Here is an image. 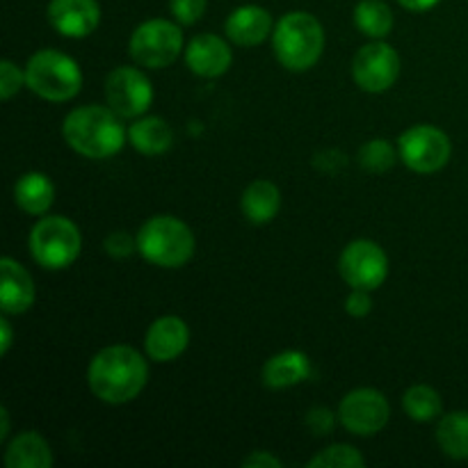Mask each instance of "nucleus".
<instances>
[{
  "label": "nucleus",
  "mask_w": 468,
  "mask_h": 468,
  "mask_svg": "<svg viewBox=\"0 0 468 468\" xmlns=\"http://www.w3.org/2000/svg\"><path fill=\"white\" fill-rule=\"evenodd\" d=\"M149 364L131 346L103 347L87 368L90 391L105 405H126L144 391Z\"/></svg>",
  "instance_id": "f257e3e1"
},
{
  "label": "nucleus",
  "mask_w": 468,
  "mask_h": 468,
  "mask_svg": "<svg viewBox=\"0 0 468 468\" xmlns=\"http://www.w3.org/2000/svg\"><path fill=\"white\" fill-rule=\"evenodd\" d=\"M64 142L82 158L105 160L117 155L128 140L123 119L110 105H80L64 117Z\"/></svg>",
  "instance_id": "f03ea898"
},
{
  "label": "nucleus",
  "mask_w": 468,
  "mask_h": 468,
  "mask_svg": "<svg viewBox=\"0 0 468 468\" xmlns=\"http://www.w3.org/2000/svg\"><path fill=\"white\" fill-rule=\"evenodd\" d=\"M272 48L288 71H309L324 50V30L309 12H288L274 26Z\"/></svg>",
  "instance_id": "7ed1b4c3"
},
{
  "label": "nucleus",
  "mask_w": 468,
  "mask_h": 468,
  "mask_svg": "<svg viewBox=\"0 0 468 468\" xmlns=\"http://www.w3.org/2000/svg\"><path fill=\"white\" fill-rule=\"evenodd\" d=\"M195 247L192 229L172 215H155L137 231V251L158 268H183L195 256Z\"/></svg>",
  "instance_id": "20e7f679"
},
{
  "label": "nucleus",
  "mask_w": 468,
  "mask_h": 468,
  "mask_svg": "<svg viewBox=\"0 0 468 468\" xmlns=\"http://www.w3.org/2000/svg\"><path fill=\"white\" fill-rule=\"evenodd\" d=\"M26 87L39 99L64 103L82 90V71L71 55L55 48H41L26 64Z\"/></svg>",
  "instance_id": "39448f33"
},
{
  "label": "nucleus",
  "mask_w": 468,
  "mask_h": 468,
  "mask_svg": "<svg viewBox=\"0 0 468 468\" xmlns=\"http://www.w3.org/2000/svg\"><path fill=\"white\" fill-rule=\"evenodd\" d=\"M30 256L44 270H64L80 256L82 236L76 224L62 215H44L27 238Z\"/></svg>",
  "instance_id": "423d86ee"
},
{
  "label": "nucleus",
  "mask_w": 468,
  "mask_h": 468,
  "mask_svg": "<svg viewBox=\"0 0 468 468\" xmlns=\"http://www.w3.org/2000/svg\"><path fill=\"white\" fill-rule=\"evenodd\" d=\"M128 50L135 64L144 69H165L183 53L181 23L167 18H149L133 30Z\"/></svg>",
  "instance_id": "0eeeda50"
},
{
  "label": "nucleus",
  "mask_w": 468,
  "mask_h": 468,
  "mask_svg": "<svg viewBox=\"0 0 468 468\" xmlns=\"http://www.w3.org/2000/svg\"><path fill=\"white\" fill-rule=\"evenodd\" d=\"M400 160L416 174H437L448 165L452 155L451 137L437 126L419 123L398 137Z\"/></svg>",
  "instance_id": "6e6552de"
},
{
  "label": "nucleus",
  "mask_w": 468,
  "mask_h": 468,
  "mask_svg": "<svg viewBox=\"0 0 468 468\" xmlns=\"http://www.w3.org/2000/svg\"><path fill=\"white\" fill-rule=\"evenodd\" d=\"M338 423L356 437H375L387 428L391 419V405L378 388H355L338 405Z\"/></svg>",
  "instance_id": "1a4fd4ad"
},
{
  "label": "nucleus",
  "mask_w": 468,
  "mask_h": 468,
  "mask_svg": "<svg viewBox=\"0 0 468 468\" xmlns=\"http://www.w3.org/2000/svg\"><path fill=\"white\" fill-rule=\"evenodd\" d=\"M400 55L387 41L375 39L373 44H366L356 50L352 59V78L356 87L368 94H382L396 85L400 76Z\"/></svg>",
  "instance_id": "9d476101"
},
{
  "label": "nucleus",
  "mask_w": 468,
  "mask_h": 468,
  "mask_svg": "<svg viewBox=\"0 0 468 468\" xmlns=\"http://www.w3.org/2000/svg\"><path fill=\"white\" fill-rule=\"evenodd\" d=\"M105 103L122 119H137L154 103V85L137 67H117L105 78Z\"/></svg>",
  "instance_id": "9b49d317"
},
{
  "label": "nucleus",
  "mask_w": 468,
  "mask_h": 468,
  "mask_svg": "<svg viewBox=\"0 0 468 468\" xmlns=\"http://www.w3.org/2000/svg\"><path fill=\"white\" fill-rule=\"evenodd\" d=\"M338 272L350 288L375 291L388 277V256L378 242L355 240L341 251Z\"/></svg>",
  "instance_id": "f8f14e48"
},
{
  "label": "nucleus",
  "mask_w": 468,
  "mask_h": 468,
  "mask_svg": "<svg viewBox=\"0 0 468 468\" xmlns=\"http://www.w3.org/2000/svg\"><path fill=\"white\" fill-rule=\"evenodd\" d=\"M187 346H190V327L178 315H160L146 329V356L158 364L176 361L187 350Z\"/></svg>",
  "instance_id": "ddd939ff"
},
{
  "label": "nucleus",
  "mask_w": 468,
  "mask_h": 468,
  "mask_svg": "<svg viewBox=\"0 0 468 468\" xmlns=\"http://www.w3.org/2000/svg\"><path fill=\"white\" fill-rule=\"evenodd\" d=\"M46 14L50 26L69 39H85L101 23L96 0H50Z\"/></svg>",
  "instance_id": "4468645a"
},
{
  "label": "nucleus",
  "mask_w": 468,
  "mask_h": 468,
  "mask_svg": "<svg viewBox=\"0 0 468 468\" xmlns=\"http://www.w3.org/2000/svg\"><path fill=\"white\" fill-rule=\"evenodd\" d=\"M233 62L231 46L218 35H197L186 46V64L195 76L219 78L229 71Z\"/></svg>",
  "instance_id": "2eb2a0df"
},
{
  "label": "nucleus",
  "mask_w": 468,
  "mask_h": 468,
  "mask_svg": "<svg viewBox=\"0 0 468 468\" xmlns=\"http://www.w3.org/2000/svg\"><path fill=\"white\" fill-rule=\"evenodd\" d=\"M0 277H3V286H0V309H3V314L21 315L30 311L37 297V288L30 272L18 261L5 256L0 261Z\"/></svg>",
  "instance_id": "dca6fc26"
},
{
  "label": "nucleus",
  "mask_w": 468,
  "mask_h": 468,
  "mask_svg": "<svg viewBox=\"0 0 468 468\" xmlns=\"http://www.w3.org/2000/svg\"><path fill=\"white\" fill-rule=\"evenodd\" d=\"M224 30L236 46L251 48V46L263 44L274 32L272 14L261 5H242L229 14Z\"/></svg>",
  "instance_id": "f3484780"
},
{
  "label": "nucleus",
  "mask_w": 468,
  "mask_h": 468,
  "mask_svg": "<svg viewBox=\"0 0 468 468\" xmlns=\"http://www.w3.org/2000/svg\"><path fill=\"white\" fill-rule=\"evenodd\" d=\"M311 378V361L300 350H283L279 355L270 356L263 366L261 379L272 391L297 387Z\"/></svg>",
  "instance_id": "a211bd4d"
},
{
  "label": "nucleus",
  "mask_w": 468,
  "mask_h": 468,
  "mask_svg": "<svg viewBox=\"0 0 468 468\" xmlns=\"http://www.w3.org/2000/svg\"><path fill=\"white\" fill-rule=\"evenodd\" d=\"M14 201L26 215L44 218L55 204V183L44 172H27L14 183Z\"/></svg>",
  "instance_id": "6ab92c4d"
},
{
  "label": "nucleus",
  "mask_w": 468,
  "mask_h": 468,
  "mask_svg": "<svg viewBox=\"0 0 468 468\" xmlns=\"http://www.w3.org/2000/svg\"><path fill=\"white\" fill-rule=\"evenodd\" d=\"M128 142L142 155H163L172 149L174 131L163 117L142 114L128 126Z\"/></svg>",
  "instance_id": "aec40b11"
},
{
  "label": "nucleus",
  "mask_w": 468,
  "mask_h": 468,
  "mask_svg": "<svg viewBox=\"0 0 468 468\" xmlns=\"http://www.w3.org/2000/svg\"><path fill=\"white\" fill-rule=\"evenodd\" d=\"M240 208L242 215L250 219L251 224H268L272 222L282 208V192L274 186L272 181H261L250 183L240 197Z\"/></svg>",
  "instance_id": "412c9836"
},
{
  "label": "nucleus",
  "mask_w": 468,
  "mask_h": 468,
  "mask_svg": "<svg viewBox=\"0 0 468 468\" xmlns=\"http://www.w3.org/2000/svg\"><path fill=\"white\" fill-rule=\"evenodd\" d=\"M5 464L7 468H50L53 452L41 434L21 432L7 443Z\"/></svg>",
  "instance_id": "4be33fe9"
},
{
  "label": "nucleus",
  "mask_w": 468,
  "mask_h": 468,
  "mask_svg": "<svg viewBox=\"0 0 468 468\" xmlns=\"http://www.w3.org/2000/svg\"><path fill=\"white\" fill-rule=\"evenodd\" d=\"M437 441L443 455L468 460V411H452L439 420Z\"/></svg>",
  "instance_id": "5701e85b"
},
{
  "label": "nucleus",
  "mask_w": 468,
  "mask_h": 468,
  "mask_svg": "<svg viewBox=\"0 0 468 468\" xmlns=\"http://www.w3.org/2000/svg\"><path fill=\"white\" fill-rule=\"evenodd\" d=\"M355 26L370 39H384L393 30V12L384 0H361L355 7Z\"/></svg>",
  "instance_id": "b1692460"
},
{
  "label": "nucleus",
  "mask_w": 468,
  "mask_h": 468,
  "mask_svg": "<svg viewBox=\"0 0 468 468\" xmlns=\"http://www.w3.org/2000/svg\"><path fill=\"white\" fill-rule=\"evenodd\" d=\"M402 407H405V414L411 420H416V423H430V420L439 419V414L443 410V402L437 388L428 387V384H414L402 396Z\"/></svg>",
  "instance_id": "393cba45"
},
{
  "label": "nucleus",
  "mask_w": 468,
  "mask_h": 468,
  "mask_svg": "<svg viewBox=\"0 0 468 468\" xmlns=\"http://www.w3.org/2000/svg\"><path fill=\"white\" fill-rule=\"evenodd\" d=\"M364 464V455L347 443H332L306 462L309 468H361Z\"/></svg>",
  "instance_id": "a878e982"
},
{
  "label": "nucleus",
  "mask_w": 468,
  "mask_h": 468,
  "mask_svg": "<svg viewBox=\"0 0 468 468\" xmlns=\"http://www.w3.org/2000/svg\"><path fill=\"white\" fill-rule=\"evenodd\" d=\"M356 158H359V165L366 169V172L384 174V172H388L393 165H396V160L400 158V154H398V151L393 149L387 140H379V137H375V140L366 142V144L361 146Z\"/></svg>",
  "instance_id": "bb28decb"
},
{
  "label": "nucleus",
  "mask_w": 468,
  "mask_h": 468,
  "mask_svg": "<svg viewBox=\"0 0 468 468\" xmlns=\"http://www.w3.org/2000/svg\"><path fill=\"white\" fill-rule=\"evenodd\" d=\"M23 85H26V71H21L12 59H3L0 62V96L3 101L16 96Z\"/></svg>",
  "instance_id": "cd10ccee"
},
{
  "label": "nucleus",
  "mask_w": 468,
  "mask_h": 468,
  "mask_svg": "<svg viewBox=\"0 0 468 468\" xmlns=\"http://www.w3.org/2000/svg\"><path fill=\"white\" fill-rule=\"evenodd\" d=\"M169 9L176 23L181 26H195L206 12V0H169Z\"/></svg>",
  "instance_id": "c85d7f7f"
},
{
  "label": "nucleus",
  "mask_w": 468,
  "mask_h": 468,
  "mask_svg": "<svg viewBox=\"0 0 468 468\" xmlns=\"http://www.w3.org/2000/svg\"><path fill=\"white\" fill-rule=\"evenodd\" d=\"M336 420L338 414H334L332 410H327V407H314V410L306 414L304 423L315 437H324V434H332V430L336 428Z\"/></svg>",
  "instance_id": "c756f323"
},
{
  "label": "nucleus",
  "mask_w": 468,
  "mask_h": 468,
  "mask_svg": "<svg viewBox=\"0 0 468 468\" xmlns=\"http://www.w3.org/2000/svg\"><path fill=\"white\" fill-rule=\"evenodd\" d=\"M103 247L112 259H128L133 251H137V236L133 238L126 231H112L103 240Z\"/></svg>",
  "instance_id": "7c9ffc66"
},
{
  "label": "nucleus",
  "mask_w": 468,
  "mask_h": 468,
  "mask_svg": "<svg viewBox=\"0 0 468 468\" xmlns=\"http://www.w3.org/2000/svg\"><path fill=\"white\" fill-rule=\"evenodd\" d=\"M346 311L352 318H364L373 311V297L370 291H361V288H352L350 295L346 297Z\"/></svg>",
  "instance_id": "2f4dec72"
},
{
  "label": "nucleus",
  "mask_w": 468,
  "mask_h": 468,
  "mask_svg": "<svg viewBox=\"0 0 468 468\" xmlns=\"http://www.w3.org/2000/svg\"><path fill=\"white\" fill-rule=\"evenodd\" d=\"M346 163H347L346 155H343L338 149L323 151V154H318V155H315V158H314L315 169H320V172H329V174L338 172V169H341Z\"/></svg>",
  "instance_id": "473e14b6"
},
{
  "label": "nucleus",
  "mask_w": 468,
  "mask_h": 468,
  "mask_svg": "<svg viewBox=\"0 0 468 468\" xmlns=\"http://www.w3.org/2000/svg\"><path fill=\"white\" fill-rule=\"evenodd\" d=\"M245 468H283V462L268 451H254L242 460Z\"/></svg>",
  "instance_id": "72a5a7b5"
},
{
  "label": "nucleus",
  "mask_w": 468,
  "mask_h": 468,
  "mask_svg": "<svg viewBox=\"0 0 468 468\" xmlns=\"http://www.w3.org/2000/svg\"><path fill=\"white\" fill-rule=\"evenodd\" d=\"M12 343H14L12 324H9L7 318H0V355H7Z\"/></svg>",
  "instance_id": "f704fd0d"
},
{
  "label": "nucleus",
  "mask_w": 468,
  "mask_h": 468,
  "mask_svg": "<svg viewBox=\"0 0 468 468\" xmlns=\"http://www.w3.org/2000/svg\"><path fill=\"white\" fill-rule=\"evenodd\" d=\"M398 3L405 9H410V12H428V9H432L441 0H398Z\"/></svg>",
  "instance_id": "c9c22d12"
},
{
  "label": "nucleus",
  "mask_w": 468,
  "mask_h": 468,
  "mask_svg": "<svg viewBox=\"0 0 468 468\" xmlns=\"http://www.w3.org/2000/svg\"><path fill=\"white\" fill-rule=\"evenodd\" d=\"M9 434V411L7 407H0V441H5Z\"/></svg>",
  "instance_id": "e433bc0d"
}]
</instances>
